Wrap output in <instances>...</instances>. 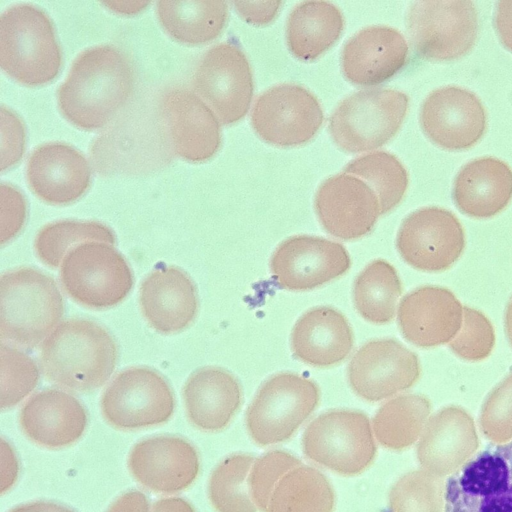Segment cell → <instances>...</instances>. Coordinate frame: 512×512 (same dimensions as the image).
<instances>
[{
    "mask_svg": "<svg viewBox=\"0 0 512 512\" xmlns=\"http://www.w3.org/2000/svg\"><path fill=\"white\" fill-rule=\"evenodd\" d=\"M135 85L128 57L113 45L82 51L57 91L60 112L74 126L95 130L126 104Z\"/></svg>",
    "mask_w": 512,
    "mask_h": 512,
    "instance_id": "obj_1",
    "label": "cell"
},
{
    "mask_svg": "<svg viewBox=\"0 0 512 512\" xmlns=\"http://www.w3.org/2000/svg\"><path fill=\"white\" fill-rule=\"evenodd\" d=\"M117 361L109 332L94 321L73 318L60 323L44 340L40 363L51 383L77 392L101 387Z\"/></svg>",
    "mask_w": 512,
    "mask_h": 512,
    "instance_id": "obj_2",
    "label": "cell"
},
{
    "mask_svg": "<svg viewBox=\"0 0 512 512\" xmlns=\"http://www.w3.org/2000/svg\"><path fill=\"white\" fill-rule=\"evenodd\" d=\"M62 295L53 278L30 267L13 269L0 278L2 343L31 349L59 323Z\"/></svg>",
    "mask_w": 512,
    "mask_h": 512,
    "instance_id": "obj_3",
    "label": "cell"
},
{
    "mask_svg": "<svg viewBox=\"0 0 512 512\" xmlns=\"http://www.w3.org/2000/svg\"><path fill=\"white\" fill-rule=\"evenodd\" d=\"M62 53L54 25L41 8L19 3L0 16V65L19 83L39 86L59 73Z\"/></svg>",
    "mask_w": 512,
    "mask_h": 512,
    "instance_id": "obj_4",
    "label": "cell"
},
{
    "mask_svg": "<svg viewBox=\"0 0 512 512\" xmlns=\"http://www.w3.org/2000/svg\"><path fill=\"white\" fill-rule=\"evenodd\" d=\"M408 103V96L394 89L357 91L344 98L330 116V135L334 143L347 153L379 148L400 129Z\"/></svg>",
    "mask_w": 512,
    "mask_h": 512,
    "instance_id": "obj_5",
    "label": "cell"
},
{
    "mask_svg": "<svg viewBox=\"0 0 512 512\" xmlns=\"http://www.w3.org/2000/svg\"><path fill=\"white\" fill-rule=\"evenodd\" d=\"M59 275L69 297L92 309L117 305L133 286L126 259L112 244L100 241L83 242L70 250Z\"/></svg>",
    "mask_w": 512,
    "mask_h": 512,
    "instance_id": "obj_6",
    "label": "cell"
},
{
    "mask_svg": "<svg viewBox=\"0 0 512 512\" xmlns=\"http://www.w3.org/2000/svg\"><path fill=\"white\" fill-rule=\"evenodd\" d=\"M320 392L312 380L291 372L277 373L258 389L246 412V427L259 445L290 438L318 405Z\"/></svg>",
    "mask_w": 512,
    "mask_h": 512,
    "instance_id": "obj_7",
    "label": "cell"
},
{
    "mask_svg": "<svg viewBox=\"0 0 512 512\" xmlns=\"http://www.w3.org/2000/svg\"><path fill=\"white\" fill-rule=\"evenodd\" d=\"M302 447L310 460L343 475L361 473L376 454L368 417L346 409L325 412L310 422Z\"/></svg>",
    "mask_w": 512,
    "mask_h": 512,
    "instance_id": "obj_8",
    "label": "cell"
},
{
    "mask_svg": "<svg viewBox=\"0 0 512 512\" xmlns=\"http://www.w3.org/2000/svg\"><path fill=\"white\" fill-rule=\"evenodd\" d=\"M406 23L417 53L437 61L453 60L470 51L479 27L476 7L467 0L414 1Z\"/></svg>",
    "mask_w": 512,
    "mask_h": 512,
    "instance_id": "obj_9",
    "label": "cell"
},
{
    "mask_svg": "<svg viewBox=\"0 0 512 512\" xmlns=\"http://www.w3.org/2000/svg\"><path fill=\"white\" fill-rule=\"evenodd\" d=\"M444 512H512V441L479 452L447 479Z\"/></svg>",
    "mask_w": 512,
    "mask_h": 512,
    "instance_id": "obj_10",
    "label": "cell"
},
{
    "mask_svg": "<svg viewBox=\"0 0 512 512\" xmlns=\"http://www.w3.org/2000/svg\"><path fill=\"white\" fill-rule=\"evenodd\" d=\"M193 87L221 123L238 122L248 112L254 90L247 57L231 42L212 46L196 66Z\"/></svg>",
    "mask_w": 512,
    "mask_h": 512,
    "instance_id": "obj_11",
    "label": "cell"
},
{
    "mask_svg": "<svg viewBox=\"0 0 512 512\" xmlns=\"http://www.w3.org/2000/svg\"><path fill=\"white\" fill-rule=\"evenodd\" d=\"M101 411L112 426L131 430L166 422L174 411V397L166 380L148 367L118 373L105 389Z\"/></svg>",
    "mask_w": 512,
    "mask_h": 512,
    "instance_id": "obj_12",
    "label": "cell"
},
{
    "mask_svg": "<svg viewBox=\"0 0 512 512\" xmlns=\"http://www.w3.org/2000/svg\"><path fill=\"white\" fill-rule=\"evenodd\" d=\"M324 120L322 107L310 91L297 84H280L263 92L251 111L255 133L277 147L309 142Z\"/></svg>",
    "mask_w": 512,
    "mask_h": 512,
    "instance_id": "obj_13",
    "label": "cell"
},
{
    "mask_svg": "<svg viewBox=\"0 0 512 512\" xmlns=\"http://www.w3.org/2000/svg\"><path fill=\"white\" fill-rule=\"evenodd\" d=\"M396 248L411 267L425 272L450 268L465 248V234L458 218L440 207H424L401 223Z\"/></svg>",
    "mask_w": 512,
    "mask_h": 512,
    "instance_id": "obj_14",
    "label": "cell"
},
{
    "mask_svg": "<svg viewBox=\"0 0 512 512\" xmlns=\"http://www.w3.org/2000/svg\"><path fill=\"white\" fill-rule=\"evenodd\" d=\"M350 265V256L342 244L317 236L296 235L275 249L270 272L280 288L306 291L345 274Z\"/></svg>",
    "mask_w": 512,
    "mask_h": 512,
    "instance_id": "obj_15",
    "label": "cell"
},
{
    "mask_svg": "<svg viewBox=\"0 0 512 512\" xmlns=\"http://www.w3.org/2000/svg\"><path fill=\"white\" fill-rule=\"evenodd\" d=\"M348 381L360 398L377 402L413 386L420 376L417 355L395 339L362 345L348 365Z\"/></svg>",
    "mask_w": 512,
    "mask_h": 512,
    "instance_id": "obj_16",
    "label": "cell"
},
{
    "mask_svg": "<svg viewBox=\"0 0 512 512\" xmlns=\"http://www.w3.org/2000/svg\"><path fill=\"white\" fill-rule=\"evenodd\" d=\"M419 121L424 134L447 150H464L480 140L486 112L471 91L447 86L432 91L421 105Z\"/></svg>",
    "mask_w": 512,
    "mask_h": 512,
    "instance_id": "obj_17",
    "label": "cell"
},
{
    "mask_svg": "<svg viewBox=\"0 0 512 512\" xmlns=\"http://www.w3.org/2000/svg\"><path fill=\"white\" fill-rule=\"evenodd\" d=\"M314 205L322 227L343 240L367 235L381 215L380 203L372 188L362 179L344 172L320 184Z\"/></svg>",
    "mask_w": 512,
    "mask_h": 512,
    "instance_id": "obj_18",
    "label": "cell"
},
{
    "mask_svg": "<svg viewBox=\"0 0 512 512\" xmlns=\"http://www.w3.org/2000/svg\"><path fill=\"white\" fill-rule=\"evenodd\" d=\"M463 321V306L449 289L426 285L405 295L397 310L402 336L420 348L450 343Z\"/></svg>",
    "mask_w": 512,
    "mask_h": 512,
    "instance_id": "obj_19",
    "label": "cell"
},
{
    "mask_svg": "<svg viewBox=\"0 0 512 512\" xmlns=\"http://www.w3.org/2000/svg\"><path fill=\"white\" fill-rule=\"evenodd\" d=\"M128 468L145 488L171 494L192 484L199 472V457L196 449L180 437L156 436L132 448Z\"/></svg>",
    "mask_w": 512,
    "mask_h": 512,
    "instance_id": "obj_20",
    "label": "cell"
},
{
    "mask_svg": "<svg viewBox=\"0 0 512 512\" xmlns=\"http://www.w3.org/2000/svg\"><path fill=\"white\" fill-rule=\"evenodd\" d=\"M161 112L179 157L196 163L217 153L221 145L218 118L195 93L182 88L169 90L162 98Z\"/></svg>",
    "mask_w": 512,
    "mask_h": 512,
    "instance_id": "obj_21",
    "label": "cell"
},
{
    "mask_svg": "<svg viewBox=\"0 0 512 512\" xmlns=\"http://www.w3.org/2000/svg\"><path fill=\"white\" fill-rule=\"evenodd\" d=\"M26 178L31 191L51 205H66L88 189L91 170L77 149L61 142L44 143L30 154Z\"/></svg>",
    "mask_w": 512,
    "mask_h": 512,
    "instance_id": "obj_22",
    "label": "cell"
},
{
    "mask_svg": "<svg viewBox=\"0 0 512 512\" xmlns=\"http://www.w3.org/2000/svg\"><path fill=\"white\" fill-rule=\"evenodd\" d=\"M408 58V44L395 28L368 26L354 34L341 53L345 78L360 86L380 84L401 70Z\"/></svg>",
    "mask_w": 512,
    "mask_h": 512,
    "instance_id": "obj_23",
    "label": "cell"
},
{
    "mask_svg": "<svg viewBox=\"0 0 512 512\" xmlns=\"http://www.w3.org/2000/svg\"><path fill=\"white\" fill-rule=\"evenodd\" d=\"M139 304L143 316L159 333L180 332L191 324L198 297L190 277L177 267L150 273L141 283Z\"/></svg>",
    "mask_w": 512,
    "mask_h": 512,
    "instance_id": "obj_24",
    "label": "cell"
},
{
    "mask_svg": "<svg viewBox=\"0 0 512 512\" xmlns=\"http://www.w3.org/2000/svg\"><path fill=\"white\" fill-rule=\"evenodd\" d=\"M19 423L25 435L36 444L62 448L80 439L87 425V413L73 395L47 389L24 404Z\"/></svg>",
    "mask_w": 512,
    "mask_h": 512,
    "instance_id": "obj_25",
    "label": "cell"
},
{
    "mask_svg": "<svg viewBox=\"0 0 512 512\" xmlns=\"http://www.w3.org/2000/svg\"><path fill=\"white\" fill-rule=\"evenodd\" d=\"M354 343L346 317L330 306L306 311L291 332V351L295 358L313 367H330L347 358Z\"/></svg>",
    "mask_w": 512,
    "mask_h": 512,
    "instance_id": "obj_26",
    "label": "cell"
},
{
    "mask_svg": "<svg viewBox=\"0 0 512 512\" xmlns=\"http://www.w3.org/2000/svg\"><path fill=\"white\" fill-rule=\"evenodd\" d=\"M452 198L459 211L467 216L493 217L512 199V170L494 157L474 159L456 175Z\"/></svg>",
    "mask_w": 512,
    "mask_h": 512,
    "instance_id": "obj_27",
    "label": "cell"
},
{
    "mask_svg": "<svg viewBox=\"0 0 512 512\" xmlns=\"http://www.w3.org/2000/svg\"><path fill=\"white\" fill-rule=\"evenodd\" d=\"M183 398L190 422L204 431L225 428L238 410L242 390L230 372L219 367H204L186 381Z\"/></svg>",
    "mask_w": 512,
    "mask_h": 512,
    "instance_id": "obj_28",
    "label": "cell"
},
{
    "mask_svg": "<svg viewBox=\"0 0 512 512\" xmlns=\"http://www.w3.org/2000/svg\"><path fill=\"white\" fill-rule=\"evenodd\" d=\"M344 28L340 9L327 1H305L290 12L285 29L286 43L293 56L311 61L333 46Z\"/></svg>",
    "mask_w": 512,
    "mask_h": 512,
    "instance_id": "obj_29",
    "label": "cell"
},
{
    "mask_svg": "<svg viewBox=\"0 0 512 512\" xmlns=\"http://www.w3.org/2000/svg\"><path fill=\"white\" fill-rule=\"evenodd\" d=\"M158 20L174 39L186 44H204L217 38L228 19L225 1H158Z\"/></svg>",
    "mask_w": 512,
    "mask_h": 512,
    "instance_id": "obj_30",
    "label": "cell"
},
{
    "mask_svg": "<svg viewBox=\"0 0 512 512\" xmlns=\"http://www.w3.org/2000/svg\"><path fill=\"white\" fill-rule=\"evenodd\" d=\"M402 284L396 269L383 259L370 262L356 277L352 298L359 315L373 324H386L396 314Z\"/></svg>",
    "mask_w": 512,
    "mask_h": 512,
    "instance_id": "obj_31",
    "label": "cell"
},
{
    "mask_svg": "<svg viewBox=\"0 0 512 512\" xmlns=\"http://www.w3.org/2000/svg\"><path fill=\"white\" fill-rule=\"evenodd\" d=\"M334 492L317 469L300 465L276 485L266 512H332Z\"/></svg>",
    "mask_w": 512,
    "mask_h": 512,
    "instance_id": "obj_32",
    "label": "cell"
},
{
    "mask_svg": "<svg viewBox=\"0 0 512 512\" xmlns=\"http://www.w3.org/2000/svg\"><path fill=\"white\" fill-rule=\"evenodd\" d=\"M343 172L362 179L372 188L378 197L381 214L396 207L408 187L405 167L396 156L385 151L358 157L347 164Z\"/></svg>",
    "mask_w": 512,
    "mask_h": 512,
    "instance_id": "obj_33",
    "label": "cell"
},
{
    "mask_svg": "<svg viewBox=\"0 0 512 512\" xmlns=\"http://www.w3.org/2000/svg\"><path fill=\"white\" fill-rule=\"evenodd\" d=\"M87 241L115 243L113 231L96 221L61 220L49 223L38 232L34 248L38 258L56 268L70 250Z\"/></svg>",
    "mask_w": 512,
    "mask_h": 512,
    "instance_id": "obj_34",
    "label": "cell"
},
{
    "mask_svg": "<svg viewBox=\"0 0 512 512\" xmlns=\"http://www.w3.org/2000/svg\"><path fill=\"white\" fill-rule=\"evenodd\" d=\"M429 403L420 395H401L384 403L373 417L378 442L390 449L409 444L428 414Z\"/></svg>",
    "mask_w": 512,
    "mask_h": 512,
    "instance_id": "obj_35",
    "label": "cell"
},
{
    "mask_svg": "<svg viewBox=\"0 0 512 512\" xmlns=\"http://www.w3.org/2000/svg\"><path fill=\"white\" fill-rule=\"evenodd\" d=\"M255 458L235 454L225 458L212 472L208 494L217 512H256L248 477Z\"/></svg>",
    "mask_w": 512,
    "mask_h": 512,
    "instance_id": "obj_36",
    "label": "cell"
},
{
    "mask_svg": "<svg viewBox=\"0 0 512 512\" xmlns=\"http://www.w3.org/2000/svg\"><path fill=\"white\" fill-rule=\"evenodd\" d=\"M39 370L23 352L1 344V408H11L36 386Z\"/></svg>",
    "mask_w": 512,
    "mask_h": 512,
    "instance_id": "obj_37",
    "label": "cell"
},
{
    "mask_svg": "<svg viewBox=\"0 0 512 512\" xmlns=\"http://www.w3.org/2000/svg\"><path fill=\"white\" fill-rule=\"evenodd\" d=\"M495 339V331L490 320L482 312L464 306L461 328L449 343V347L459 358L477 362L490 355Z\"/></svg>",
    "mask_w": 512,
    "mask_h": 512,
    "instance_id": "obj_38",
    "label": "cell"
},
{
    "mask_svg": "<svg viewBox=\"0 0 512 512\" xmlns=\"http://www.w3.org/2000/svg\"><path fill=\"white\" fill-rule=\"evenodd\" d=\"M301 461L288 452L274 450L255 459L248 477L251 498L266 512L271 495L280 479Z\"/></svg>",
    "mask_w": 512,
    "mask_h": 512,
    "instance_id": "obj_39",
    "label": "cell"
},
{
    "mask_svg": "<svg viewBox=\"0 0 512 512\" xmlns=\"http://www.w3.org/2000/svg\"><path fill=\"white\" fill-rule=\"evenodd\" d=\"M25 149V128L22 120L4 105L1 106V170L11 168Z\"/></svg>",
    "mask_w": 512,
    "mask_h": 512,
    "instance_id": "obj_40",
    "label": "cell"
},
{
    "mask_svg": "<svg viewBox=\"0 0 512 512\" xmlns=\"http://www.w3.org/2000/svg\"><path fill=\"white\" fill-rule=\"evenodd\" d=\"M2 243L13 237L25 220V199L13 185L1 184Z\"/></svg>",
    "mask_w": 512,
    "mask_h": 512,
    "instance_id": "obj_41",
    "label": "cell"
},
{
    "mask_svg": "<svg viewBox=\"0 0 512 512\" xmlns=\"http://www.w3.org/2000/svg\"><path fill=\"white\" fill-rule=\"evenodd\" d=\"M483 417L488 423H509L512 419V370L491 391L484 404Z\"/></svg>",
    "mask_w": 512,
    "mask_h": 512,
    "instance_id": "obj_42",
    "label": "cell"
},
{
    "mask_svg": "<svg viewBox=\"0 0 512 512\" xmlns=\"http://www.w3.org/2000/svg\"><path fill=\"white\" fill-rule=\"evenodd\" d=\"M280 1L271 2H233L235 10L247 22L254 25H266L274 20Z\"/></svg>",
    "mask_w": 512,
    "mask_h": 512,
    "instance_id": "obj_43",
    "label": "cell"
},
{
    "mask_svg": "<svg viewBox=\"0 0 512 512\" xmlns=\"http://www.w3.org/2000/svg\"><path fill=\"white\" fill-rule=\"evenodd\" d=\"M494 25L501 43L512 52V1L497 3Z\"/></svg>",
    "mask_w": 512,
    "mask_h": 512,
    "instance_id": "obj_44",
    "label": "cell"
},
{
    "mask_svg": "<svg viewBox=\"0 0 512 512\" xmlns=\"http://www.w3.org/2000/svg\"><path fill=\"white\" fill-rule=\"evenodd\" d=\"M107 512H149V502L140 491H129L121 495Z\"/></svg>",
    "mask_w": 512,
    "mask_h": 512,
    "instance_id": "obj_45",
    "label": "cell"
},
{
    "mask_svg": "<svg viewBox=\"0 0 512 512\" xmlns=\"http://www.w3.org/2000/svg\"><path fill=\"white\" fill-rule=\"evenodd\" d=\"M151 512H195V510L186 500L171 497L156 501Z\"/></svg>",
    "mask_w": 512,
    "mask_h": 512,
    "instance_id": "obj_46",
    "label": "cell"
},
{
    "mask_svg": "<svg viewBox=\"0 0 512 512\" xmlns=\"http://www.w3.org/2000/svg\"><path fill=\"white\" fill-rule=\"evenodd\" d=\"M10 512H75L72 509L46 501H38L15 507Z\"/></svg>",
    "mask_w": 512,
    "mask_h": 512,
    "instance_id": "obj_47",
    "label": "cell"
},
{
    "mask_svg": "<svg viewBox=\"0 0 512 512\" xmlns=\"http://www.w3.org/2000/svg\"><path fill=\"white\" fill-rule=\"evenodd\" d=\"M110 10L120 14H135L147 7L149 2L144 1H109L102 2Z\"/></svg>",
    "mask_w": 512,
    "mask_h": 512,
    "instance_id": "obj_48",
    "label": "cell"
},
{
    "mask_svg": "<svg viewBox=\"0 0 512 512\" xmlns=\"http://www.w3.org/2000/svg\"><path fill=\"white\" fill-rule=\"evenodd\" d=\"M504 328L507 339L512 347V296L510 297L504 315Z\"/></svg>",
    "mask_w": 512,
    "mask_h": 512,
    "instance_id": "obj_49",
    "label": "cell"
}]
</instances>
